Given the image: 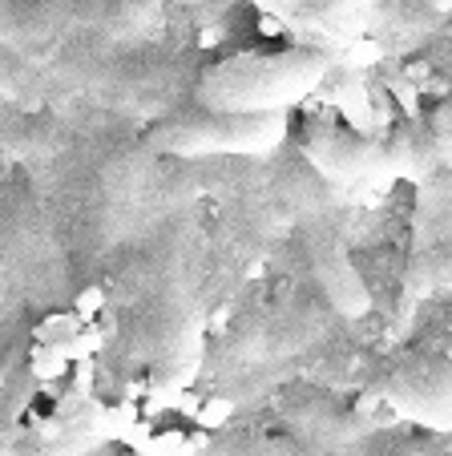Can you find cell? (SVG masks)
<instances>
[{
    "instance_id": "1",
    "label": "cell",
    "mask_w": 452,
    "mask_h": 456,
    "mask_svg": "<svg viewBox=\"0 0 452 456\" xmlns=\"http://www.w3.org/2000/svg\"><path fill=\"white\" fill-rule=\"evenodd\" d=\"M332 69L324 49H251L198 73L194 102L206 110H291Z\"/></svg>"
},
{
    "instance_id": "2",
    "label": "cell",
    "mask_w": 452,
    "mask_h": 456,
    "mask_svg": "<svg viewBox=\"0 0 452 456\" xmlns=\"http://www.w3.org/2000/svg\"><path fill=\"white\" fill-rule=\"evenodd\" d=\"M283 194H287L291 210H295L303 255H308V267H311V279H316L319 295H324L335 311H343V315H364L367 287L348 255L340 223H335L327 178L311 170V162L303 158L299 166H291V170L283 174Z\"/></svg>"
},
{
    "instance_id": "3",
    "label": "cell",
    "mask_w": 452,
    "mask_h": 456,
    "mask_svg": "<svg viewBox=\"0 0 452 456\" xmlns=\"http://www.w3.org/2000/svg\"><path fill=\"white\" fill-rule=\"evenodd\" d=\"M287 134V110H190L170 113L150 129L145 146L174 158H214V154H267Z\"/></svg>"
},
{
    "instance_id": "4",
    "label": "cell",
    "mask_w": 452,
    "mask_h": 456,
    "mask_svg": "<svg viewBox=\"0 0 452 456\" xmlns=\"http://www.w3.org/2000/svg\"><path fill=\"white\" fill-rule=\"evenodd\" d=\"M380 396L412 420L452 428V360L408 355V360L392 363L380 379Z\"/></svg>"
},
{
    "instance_id": "5",
    "label": "cell",
    "mask_w": 452,
    "mask_h": 456,
    "mask_svg": "<svg viewBox=\"0 0 452 456\" xmlns=\"http://www.w3.org/2000/svg\"><path fill=\"white\" fill-rule=\"evenodd\" d=\"M303 158L327 182H359L384 174V138H372L335 118H311L303 126Z\"/></svg>"
},
{
    "instance_id": "6",
    "label": "cell",
    "mask_w": 452,
    "mask_h": 456,
    "mask_svg": "<svg viewBox=\"0 0 452 456\" xmlns=\"http://www.w3.org/2000/svg\"><path fill=\"white\" fill-rule=\"evenodd\" d=\"M440 166H452V97L384 138V170L428 174Z\"/></svg>"
},
{
    "instance_id": "7",
    "label": "cell",
    "mask_w": 452,
    "mask_h": 456,
    "mask_svg": "<svg viewBox=\"0 0 452 456\" xmlns=\"http://www.w3.org/2000/svg\"><path fill=\"white\" fill-rule=\"evenodd\" d=\"M259 4L283 17L311 20V25H335L351 12V0H259Z\"/></svg>"
}]
</instances>
